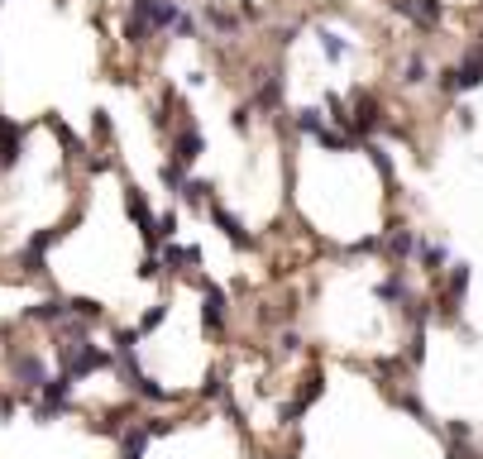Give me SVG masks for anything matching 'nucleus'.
Returning <instances> with one entry per match:
<instances>
[{
    "mask_svg": "<svg viewBox=\"0 0 483 459\" xmlns=\"http://www.w3.org/2000/svg\"><path fill=\"white\" fill-rule=\"evenodd\" d=\"M77 220H81V206L73 210V216H67L63 220V226H49V230H39V234H29V240L25 244H19V254H15V264L19 268H25V273H34V278H39V273H49V249H53V244L58 240H63V234H67V226H77Z\"/></svg>",
    "mask_w": 483,
    "mask_h": 459,
    "instance_id": "obj_1",
    "label": "nucleus"
},
{
    "mask_svg": "<svg viewBox=\"0 0 483 459\" xmlns=\"http://www.w3.org/2000/svg\"><path fill=\"white\" fill-rule=\"evenodd\" d=\"M479 87H483V53L464 49V57L441 73V91L445 96H464V91H479Z\"/></svg>",
    "mask_w": 483,
    "mask_h": 459,
    "instance_id": "obj_2",
    "label": "nucleus"
},
{
    "mask_svg": "<svg viewBox=\"0 0 483 459\" xmlns=\"http://www.w3.org/2000/svg\"><path fill=\"white\" fill-rule=\"evenodd\" d=\"M63 373L67 379H87V373H96L111 363V349H96V345H87V340H73V345H63Z\"/></svg>",
    "mask_w": 483,
    "mask_h": 459,
    "instance_id": "obj_3",
    "label": "nucleus"
},
{
    "mask_svg": "<svg viewBox=\"0 0 483 459\" xmlns=\"http://www.w3.org/2000/svg\"><path fill=\"white\" fill-rule=\"evenodd\" d=\"M349 134H373V129H383V101L373 96V91H355L349 96Z\"/></svg>",
    "mask_w": 483,
    "mask_h": 459,
    "instance_id": "obj_4",
    "label": "nucleus"
},
{
    "mask_svg": "<svg viewBox=\"0 0 483 459\" xmlns=\"http://www.w3.org/2000/svg\"><path fill=\"white\" fill-rule=\"evenodd\" d=\"M393 10L402 19H411L417 29H426V34H435L445 25V5H441V0H393Z\"/></svg>",
    "mask_w": 483,
    "mask_h": 459,
    "instance_id": "obj_5",
    "label": "nucleus"
},
{
    "mask_svg": "<svg viewBox=\"0 0 483 459\" xmlns=\"http://www.w3.org/2000/svg\"><path fill=\"white\" fill-rule=\"evenodd\" d=\"M10 369H15V387H19L25 397H34L43 383H49V363H43L39 355H29V349H25V355H15V359H10Z\"/></svg>",
    "mask_w": 483,
    "mask_h": 459,
    "instance_id": "obj_6",
    "label": "nucleus"
},
{
    "mask_svg": "<svg viewBox=\"0 0 483 459\" xmlns=\"http://www.w3.org/2000/svg\"><path fill=\"white\" fill-rule=\"evenodd\" d=\"M417 230H411V226H402V220H393V226H387L383 234H379V249L387 254V258H393V264H407V258L411 254H417Z\"/></svg>",
    "mask_w": 483,
    "mask_h": 459,
    "instance_id": "obj_7",
    "label": "nucleus"
},
{
    "mask_svg": "<svg viewBox=\"0 0 483 459\" xmlns=\"http://www.w3.org/2000/svg\"><path fill=\"white\" fill-rule=\"evenodd\" d=\"M226 316H230V297H226V287L206 282V287H202V325H206L211 335H226Z\"/></svg>",
    "mask_w": 483,
    "mask_h": 459,
    "instance_id": "obj_8",
    "label": "nucleus"
},
{
    "mask_svg": "<svg viewBox=\"0 0 483 459\" xmlns=\"http://www.w3.org/2000/svg\"><path fill=\"white\" fill-rule=\"evenodd\" d=\"M73 383H77V379H67V373L58 369V379H49V383L39 387V421H53L58 411L67 407V397H73Z\"/></svg>",
    "mask_w": 483,
    "mask_h": 459,
    "instance_id": "obj_9",
    "label": "nucleus"
},
{
    "mask_svg": "<svg viewBox=\"0 0 483 459\" xmlns=\"http://www.w3.org/2000/svg\"><path fill=\"white\" fill-rule=\"evenodd\" d=\"M202 149H206V134L196 125H178V129H172V163H178V168H192V163L202 158Z\"/></svg>",
    "mask_w": 483,
    "mask_h": 459,
    "instance_id": "obj_10",
    "label": "nucleus"
},
{
    "mask_svg": "<svg viewBox=\"0 0 483 459\" xmlns=\"http://www.w3.org/2000/svg\"><path fill=\"white\" fill-rule=\"evenodd\" d=\"M125 210H129V220L139 226V234H144V244H158V234H153V226H158V216L149 210V196L139 192V187H125Z\"/></svg>",
    "mask_w": 483,
    "mask_h": 459,
    "instance_id": "obj_11",
    "label": "nucleus"
},
{
    "mask_svg": "<svg viewBox=\"0 0 483 459\" xmlns=\"http://www.w3.org/2000/svg\"><path fill=\"white\" fill-rule=\"evenodd\" d=\"M19 153H25V125H15V120H5V115H0V172L15 168Z\"/></svg>",
    "mask_w": 483,
    "mask_h": 459,
    "instance_id": "obj_12",
    "label": "nucleus"
},
{
    "mask_svg": "<svg viewBox=\"0 0 483 459\" xmlns=\"http://www.w3.org/2000/svg\"><path fill=\"white\" fill-rule=\"evenodd\" d=\"M211 220H216V226L226 230V240L234 244V249H249V244H254V234L244 230V220L234 216V210H226V206H220V202H211Z\"/></svg>",
    "mask_w": 483,
    "mask_h": 459,
    "instance_id": "obj_13",
    "label": "nucleus"
},
{
    "mask_svg": "<svg viewBox=\"0 0 483 459\" xmlns=\"http://www.w3.org/2000/svg\"><path fill=\"white\" fill-rule=\"evenodd\" d=\"M464 292H469V264H450V273H445V316H455L459 311V302H464Z\"/></svg>",
    "mask_w": 483,
    "mask_h": 459,
    "instance_id": "obj_14",
    "label": "nucleus"
},
{
    "mask_svg": "<svg viewBox=\"0 0 483 459\" xmlns=\"http://www.w3.org/2000/svg\"><path fill=\"white\" fill-rule=\"evenodd\" d=\"M149 450V426L139 421V426H125L120 431V459H144Z\"/></svg>",
    "mask_w": 483,
    "mask_h": 459,
    "instance_id": "obj_15",
    "label": "nucleus"
},
{
    "mask_svg": "<svg viewBox=\"0 0 483 459\" xmlns=\"http://www.w3.org/2000/svg\"><path fill=\"white\" fill-rule=\"evenodd\" d=\"M67 316V297H49V302H39V306H29L25 311V321H39V325H58Z\"/></svg>",
    "mask_w": 483,
    "mask_h": 459,
    "instance_id": "obj_16",
    "label": "nucleus"
},
{
    "mask_svg": "<svg viewBox=\"0 0 483 459\" xmlns=\"http://www.w3.org/2000/svg\"><path fill=\"white\" fill-rule=\"evenodd\" d=\"M202 19L220 34V39H234V34H240V15H230V10H220V5H206Z\"/></svg>",
    "mask_w": 483,
    "mask_h": 459,
    "instance_id": "obj_17",
    "label": "nucleus"
},
{
    "mask_svg": "<svg viewBox=\"0 0 483 459\" xmlns=\"http://www.w3.org/2000/svg\"><path fill=\"white\" fill-rule=\"evenodd\" d=\"M129 387H134V393L144 397V402H172V393H168V387H158V383L149 379V373H139V369L129 373Z\"/></svg>",
    "mask_w": 483,
    "mask_h": 459,
    "instance_id": "obj_18",
    "label": "nucleus"
},
{
    "mask_svg": "<svg viewBox=\"0 0 483 459\" xmlns=\"http://www.w3.org/2000/svg\"><path fill=\"white\" fill-rule=\"evenodd\" d=\"M316 397H321V373H311V379H306V387H302V393H297V402H292L288 411H282V421H297L302 411H306V407L316 402Z\"/></svg>",
    "mask_w": 483,
    "mask_h": 459,
    "instance_id": "obj_19",
    "label": "nucleus"
},
{
    "mask_svg": "<svg viewBox=\"0 0 483 459\" xmlns=\"http://www.w3.org/2000/svg\"><path fill=\"white\" fill-rule=\"evenodd\" d=\"M379 297L383 302H411V292H407V282H402V268H393V273L379 282Z\"/></svg>",
    "mask_w": 483,
    "mask_h": 459,
    "instance_id": "obj_20",
    "label": "nucleus"
},
{
    "mask_svg": "<svg viewBox=\"0 0 483 459\" xmlns=\"http://www.w3.org/2000/svg\"><path fill=\"white\" fill-rule=\"evenodd\" d=\"M316 39H321V53L331 57V63H345V57H349V43L340 39L335 29H316Z\"/></svg>",
    "mask_w": 483,
    "mask_h": 459,
    "instance_id": "obj_21",
    "label": "nucleus"
},
{
    "mask_svg": "<svg viewBox=\"0 0 483 459\" xmlns=\"http://www.w3.org/2000/svg\"><path fill=\"white\" fill-rule=\"evenodd\" d=\"M67 311L77 316V321H105V306L101 302H91V297H67Z\"/></svg>",
    "mask_w": 483,
    "mask_h": 459,
    "instance_id": "obj_22",
    "label": "nucleus"
},
{
    "mask_svg": "<svg viewBox=\"0 0 483 459\" xmlns=\"http://www.w3.org/2000/svg\"><path fill=\"white\" fill-rule=\"evenodd\" d=\"M297 129L316 139V134L326 129V111H321V105H302V111H297Z\"/></svg>",
    "mask_w": 483,
    "mask_h": 459,
    "instance_id": "obj_23",
    "label": "nucleus"
},
{
    "mask_svg": "<svg viewBox=\"0 0 483 459\" xmlns=\"http://www.w3.org/2000/svg\"><path fill=\"white\" fill-rule=\"evenodd\" d=\"M364 153H369V163L379 168V178L393 187V182H397V172H393V158H387V149H383V144H364Z\"/></svg>",
    "mask_w": 483,
    "mask_h": 459,
    "instance_id": "obj_24",
    "label": "nucleus"
},
{
    "mask_svg": "<svg viewBox=\"0 0 483 459\" xmlns=\"http://www.w3.org/2000/svg\"><path fill=\"white\" fill-rule=\"evenodd\" d=\"M417 254L431 273H445V264H450V249H445V244H417Z\"/></svg>",
    "mask_w": 483,
    "mask_h": 459,
    "instance_id": "obj_25",
    "label": "nucleus"
},
{
    "mask_svg": "<svg viewBox=\"0 0 483 459\" xmlns=\"http://www.w3.org/2000/svg\"><path fill=\"white\" fill-rule=\"evenodd\" d=\"M426 77H431V63H426L421 53H411V57H407V67H402V87H421Z\"/></svg>",
    "mask_w": 483,
    "mask_h": 459,
    "instance_id": "obj_26",
    "label": "nucleus"
},
{
    "mask_svg": "<svg viewBox=\"0 0 483 459\" xmlns=\"http://www.w3.org/2000/svg\"><path fill=\"white\" fill-rule=\"evenodd\" d=\"M49 129H53V134L58 139H63V149H67V158H81V139L73 134V129H67L63 120H58V115H49Z\"/></svg>",
    "mask_w": 483,
    "mask_h": 459,
    "instance_id": "obj_27",
    "label": "nucleus"
},
{
    "mask_svg": "<svg viewBox=\"0 0 483 459\" xmlns=\"http://www.w3.org/2000/svg\"><path fill=\"white\" fill-rule=\"evenodd\" d=\"M158 178H163V187H168L172 196H182V187H187V168H178V163H163Z\"/></svg>",
    "mask_w": 483,
    "mask_h": 459,
    "instance_id": "obj_28",
    "label": "nucleus"
},
{
    "mask_svg": "<svg viewBox=\"0 0 483 459\" xmlns=\"http://www.w3.org/2000/svg\"><path fill=\"white\" fill-rule=\"evenodd\" d=\"M202 397H206V402H226V379H220V373H211L206 387H202Z\"/></svg>",
    "mask_w": 483,
    "mask_h": 459,
    "instance_id": "obj_29",
    "label": "nucleus"
},
{
    "mask_svg": "<svg viewBox=\"0 0 483 459\" xmlns=\"http://www.w3.org/2000/svg\"><path fill=\"white\" fill-rule=\"evenodd\" d=\"M153 234H158V240H172V234H178V210L158 216V226H153Z\"/></svg>",
    "mask_w": 483,
    "mask_h": 459,
    "instance_id": "obj_30",
    "label": "nucleus"
},
{
    "mask_svg": "<svg viewBox=\"0 0 483 459\" xmlns=\"http://www.w3.org/2000/svg\"><path fill=\"white\" fill-rule=\"evenodd\" d=\"M91 134H96V139H111V111H96V115H91Z\"/></svg>",
    "mask_w": 483,
    "mask_h": 459,
    "instance_id": "obj_31",
    "label": "nucleus"
},
{
    "mask_svg": "<svg viewBox=\"0 0 483 459\" xmlns=\"http://www.w3.org/2000/svg\"><path fill=\"white\" fill-rule=\"evenodd\" d=\"M163 316H168V306H153V311L144 316V321H139V335H149L153 325H163Z\"/></svg>",
    "mask_w": 483,
    "mask_h": 459,
    "instance_id": "obj_32",
    "label": "nucleus"
},
{
    "mask_svg": "<svg viewBox=\"0 0 483 459\" xmlns=\"http://www.w3.org/2000/svg\"><path fill=\"white\" fill-rule=\"evenodd\" d=\"M297 34H302V25H282L278 29V49H292V43H297Z\"/></svg>",
    "mask_w": 483,
    "mask_h": 459,
    "instance_id": "obj_33",
    "label": "nucleus"
},
{
    "mask_svg": "<svg viewBox=\"0 0 483 459\" xmlns=\"http://www.w3.org/2000/svg\"><path fill=\"white\" fill-rule=\"evenodd\" d=\"M158 273H163V264H158V258L149 254L144 264H139V278H144V282H153V278H158Z\"/></svg>",
    "mask_w": 483,
    "mask_h": 459,
    "instance_id": "obj_34",
    "label": "nucleus"
},
{
    "mask_svg": "<svg viewBox=\"0 0 483 459\" xmlns=\"http://www.w3.org/2000/svg\"><path fill=\"white\" fill-rule=\"evenodd\" d=\"M249 120H254V105H240L234 111V129H249Z\"/></svg>",
    "mask_w": 483,
    "mask_h": 459,
    "instance_id": "obj_35",
    "label": "nucleus"
}]
</instances>
